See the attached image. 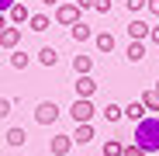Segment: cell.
I'll return each mask as SVG.
<instances>
[{
  "instance_id": "cell-1",
  "label": "cell",
  "mask_w": 159,
  "mask_h": 156,
  "mask_svg": "<svg viewBox=\"0 0 159 156\" xmlns=\"http://www.w3.org/2000/svg\"><path fill=\"white\" fill-rule=\"evenodd\" d=\"M131 142L142 146L145 153H156V149H159V115L135 121V139H131Z\"/></svg>"
},
{
  "instance_id": "cell-2",
  "label": "cell",
  "mask_w": 159,
  "mask_h": 156,
  "mask_svg": "<svg viewBox=\"0 0 159 156\" xmlns=\"http://www.w3.org/2000/svg\"><path fill=\"white\" fill-rule=\"evenodd\" d=\"M69 115H73L76 125H83V121H90V118L97 115V108L90 104V97H76V101H73V108H69Z\"/></svg>"
},
{
  "instance_id": "cell-3",
  "label": "cell",
  "mask_w": 159,
  "mask_h": 156,
  "mask_svg": "<svg viewBox=\"0 0 159 156\" xmlns=\"http://www.w3.org/2000/svg\"><path fill=\"white\" fill-rule=\"evenodd\" d=\"M59 118V108H56V101H42L38 108H35V121L38 125H52Z\"/></svg>"
},
{
  "instance_id": "cell-4",
  "label": "cell",
  "mask_w": 159,
  "mask_h": 156,
  "mask_svg": "<svg viewBox=\"0 0 159 156\" xmlns=\"http://www.w3.org/2000/svg\"><path fill=\"white\" fill-rule=\"evenodd\" d=\"M56 21L66 24V28L76 24V21H80V7H76V4H59V7H56Z\"/></svg>"
},
{
  "instance_id": "cell-5",
  "label": "cell",
  "mask_w": 159,
  "mask_h": 156,
  "mask_svg": "<svg viewBox=\"0 0 159 156\" xmlns=\"http://www.w3.org/2000/svg\"><path fill=\"white\" fill-rule=\"evenodd\" d=\"M93 90H97V80L90 73H80L76 76V97H93Z\"/></svg>"
},
{
  "instance_id": "cell-6",
  "label": "cell",
  "mask_w": 159,
  "mask_h": 156,
  "mask_svg": "<svg viewBox=\"0 0 159 156\" xmlns=\"http://www.w3.org/2000/svg\"><path fill=\"white\" fill-rule=\"evenodd\" d=\"M48 149H52V156H66V153L73 149V135H52Z\"/></svg>"
},
{
  "instance_id": "cell-7",
  "label": "cell",
  "mask_w": 159,
  "mask_h": 156,
  "mask_svg": "<svg viewBox=\"0 0 159 156\" xmlns=\"http://www.w3.org/2000/svg\"><path fill=\"white\" fill-rule=\"evenodd\" d=\"M0 45L14 52V49L21 45V28H4V31H0Z\"/></svg>"
},
{
  "instance_id": "cell-8",
  "label": "cell",
  "mask_w": 159,
  "mask_h": 156,
  "mask_svg": "<svg viewBox=\"0 0 159 156\" xmlns=\"http://www.w3.org/2000/svg\"><path fill=\"white\" fill-rule=\"evenodd\" d=\"M7 17H11V21L17 24V28H21V24H28V21H31V11L24 7V4H14V7L7 11Z\"/></svg>"
},
{
  "instance_id": "cell-9",
  "label": "cell",
  "mask_w": 159,
  "mask_h": 156,
  "mask_svg": "<svg viewBox=\"0 0 159 156\" xmlns=\"http://www.w3.org/2000/svg\"><path fill=\"white\" fill-rule=\"evenodd\" d=\"M69 35H73V42H90V38H93V31H90V24H83V21H76V24H69Z\"/></svg>"
},
{
  "instance_id": "cell-10",
  "label": "cell",
  "mask_w": 159,
  "mask_h": 156,
  "mask_svg": "<svg viewBox=\"0 0 159 156\" xmlns=\"http://www.w3.org/2000/svg\"><path fill=\"white\" fill-rule=\"evenodd\" d=\"M73 142H76V146H87V142H93V125H90V121L76 125V135H73Z\"/></svg>"
},
{
  "instance_id": "cell-11",
  "label": "cell",
  "mask_w": 159,
  "mask_h": 156,
  "mask_svg": "<svg viewBox=\"0 0 159 156\" xmlns=\"http://www.w3.org/2000/svg\"><path fill=\"white\" fill-rule=\"evenodd\" d=\"M93 45H97V52H114V35L111 31H97L93 35Z\"/></svg>"
},
{
  "instance_id": "cell-12",
  "label": "cell",
  "mask_w": 159,
  "mask_h": 156,
  "mask_svg": "<svg viewBox=\"0 0 159 156\" xmlns=\"http://www.w3.org/2000/svg\"><path fill=\"white\" fill-rule=\"evenodd\" d=\"M125 56H128L131 63H142V59H145V45H142L139 38H131V42H128V49H125Z\"/></svg>"
},
{
  "instance_id": "cell-13",
  "label": "cell",
  "mask_w": 159,
  "mask_h": 156,
  "mask_svg": "<svg viewBox=\"0 0 159 156\" xmlns=\"http://www.w3.org/2000/svg\"><path fill=\"white\" fill-rule=\"evenodd\" d=\"M149 28H152V24H145V21H139V17H135V21L128 24V35L142 42V38H149Z\"/></svg>"
},
{
  "instance_id": "cell-14",
  "label": "cell",
  "mask_w": 159,
  "mask_h": 156,
  "mask_svg": "<svg viewBox=\"0 0 159 156\" xmlns=\"http://www.w3.org/2000/svg\"><path fill=\"white\" fill-rule=\"evenodd\" d=\"M125 118H128V121H142V118H145V104H142V101H131L128 108H125Z\"/></svg>"
},
{
  "instance_id": "cell-15",
  "label": "cell",
  "mask_w": 159,
  "mask_h": 156,
  "mask_svg": "<svg viewBox=\"0 0 159 156\" xmlns=\"http://www.w3.org/2000/svg\"><path fill=\"white\" fill-rule=\"evenodd\" d=\"M38 63H42V66H56V63H59V52L52 49V45L38 49Z\"/></svg>"
},
{
  "instance_id": "cell-16",
  "label": "cell",
  "mask_w": 159,
  "mask_h": 156,
  "mask_svg": "<svg viewBox=\"0 0 159 156\" xmlns=\"http://www.w3.org/2000/svg\"><path fill=\"white\" fill-rule=\"evenodd\" d=\"M4 139H7V146H14V149L28 142V135H24V128H7V135H4Z\"/></svg>"
},
{
  "instance_id": "cell-17",
  "label": "cell",
  "mask_w": 159,
  "mask_h": 156,
  "mask_svg": "<svg viewBox=\"0 0 159 156\" xmlns=\"http://www.w3.org/2000/svg\"><path fill=\"white\" fill-rule=\"evenodd\" d=\"M73 69H76V76L80 73H90L93 69V56H73Z\"/></svg>"
},
{
  "instance_id": "cell-18",
  "label": "cell",
  "mask_w": 159,
  "mask_h": 156,
  "mask_svg": "<svg viewBox=\"0 0 159 156\" xmlns=\"http://www.w3.org/2000/svg\"><path fill=\"white\" fill-rule=\"evenodd\" d=\"M142 104H145V111H156V115H159V94H156V87H149V90L142 94Z\"/></svg>"
},
{
  "instance_id": "cell-19",
  "label": "cell",
  "mask_w": 159,
  "mask_h": 156,
  "mask_svg": "<svg viewBox=\"0 0 159 156\" xmlns=\"http://www.w3.org/2000/svg\"><path fill=\"white\" fill-rule=\"evenodd\" d=\"M104 118H107V121H121L125 118V108H121V104H104Z\"/></svg>"
},
{
  "instance_id": "cell-20",
  "label": "cell",
  "mask_w": 159,
  "mask_h": 156,
  "mask_svg": "<svg viewBox=\"0 0 159 156\" xmlns=\"http://www.w3.org/2000/svg\"><path fill=\"white\" fill-rule=\"evenodd\" d=\"M125 153V142L121 139H107V142H104V156H121Z\"/></svg>"
},
{
  "instance_id": "cell-21",
  "label": "cell",
  "mask_w": 159,
  "mask_h": 156,
  "mask_svg": "<svg viewBox=\"0 0 159 156\" xmlns=\"http://www.w3.org/2000/svg\"><path fill=\"white\" fill-rule=\"evenodd\" d=\"M28 28H31V31H45V28H48V14H31Z\"/></svg>"
},
{
  "instance_id": "cell-22",
  "label": "cell",
  "mask_w": 159,
  "mask_h": 156,
  "mask_svg": "<svg viewBox=\"0 0 159 156\" xmlns=\"http://www.w3.org/2000/svg\"><path fill=\"white\" fill-rule=\"evenodd\" d=\"M28 63H31V56H24V49H14V56H11V66H14V69H24Z\"/></svg>"
},
{
  "instance_id": "cell-23",
  "label": "cell",
  "mask_w": 159,
  "mask_h": 156,
  "mask_svg": "<svg viewBox=\"0 0 159 156\" xmlns=\"http://www.w3.org/2000/svg\"><path fill=\"white\" fill-rule=\"evenodd\" d=\"M121 156H149V153H145L142 146H135V142H131V146H125V153H121Z\"/></svg>"
},
{
  "instance_id": "cell-24",
  "label": "cell",
  "mask_w": 159,
  "mask_h": 156,
  "mask_svg": "<svg viewBox=\"0 0 159 156\" xmlns=\"http://www.w3.org/2000/svg\"><path fill=\"white\" fill-rule=\"evenodd\" d=\"M149 4V0H125V7H128V14H135V11H142Z\"/></svg>"
},
{
  "instance_id": "cell-25",
  "label": "cell",
  "mask_w": 159,
  "mask_h": 156,
  "mask_svg": "<svg viewBox=\"0 0 159 156\" xmlns=\"http://www.w3.org/2000/svg\"><path fill=\"white\" fill-rule=\"evenodd\" d=\"M11 108H14V101H7V97H0V118H7V115H11Z\"/></svg>"
},
{
  "instance_id": "cell-26",
  "label": "cell",
  "mask_w": 159,
  "mask_h": 156,
  "mask_svg": "<svg viewBox=\"0 0 159 156\" xmlns=\"http://www.w3.org/2000/svg\"><path fill=\"white\" fill-rule=\"evenodd\" d=\"M93 11H100V14H107V11H111V0H93Z\"/></svg>"
},
{
  "instance_id": "cell-27",
  "label": "cell",
  "mask_w": 159,
  "mask_h": 156,
  "mask_svg": "<svg viewBox=\"0 0 159 156\" xmlns=\"http://www.w3.org/2000/svg\"><path fill=\"white\" fill-rule=\"evenodd\" d=\"M149 42H152V45H159V28H149Z\"/></svg>"
},
{
  "instance_id": "cell-28",
  "label": "cell",
  "mask_w": 159,
  "mask_h": 156,
  "mask_svg": "<svg viewBox=\"0 0 159 156\" xmlns=\"http://www.w3.org/2000/svg\"><path fill=\"white\" fill-rule=\"evenodd\" d=\"M14 4H17V0H0V11H4V14H7V11L14 7Z\"/></svg>"
},
{
  "instance_id": "cell-29",
  "label": "cell",
  "mask_w": 159,
  "mask_h": 156,
  "mask_svg": "<svg viewBox=\"0 0 159 156\" xmlns=\"http://www.w3.org/2000/svg\"><path fill=\"white\" fill-rule=\"evenodd\" d=\"M145 7H149V11H152V14L159 17V0H149V4H145Z\"/></svg>"
},
{
  "instance_id": "cell-30",
  "label": "cell",
  "mask_w": 159,
  "mask_h": 156,
  "mask_svg": "<svg viewBox=\"0 0 159 156\" xmlns=\"http://www.w3.org/2000/svg\"><path fill=\"white\" fill-rule=\"evenodd\" d=\"M76 7H80V11H87V7H93V0H76Z\"/></svg>"
},
{
  "instance_id": "cell-31",
  "label": "cell",
  "mask_w": 159,
  "mask_h": 156,
  "mask_svg": "<svg viewBox=\"0 0 159 156\" xmlns=\"http://www.w3.org/2000/svg\"><path fill=\"white\" fill-rule=\"evenodd\" d=\"M4 28H7V14L0 11V31H4Z\"/></svg>"
},
{
  "instance_id": "cell-32",
  "label": "cell",
  "mask_w": 159,
  "mask_h": 156,
  "mask_svg": "<svg viewBox=\"0 0 159 156\" xmlns=\"http://www.w3.org/2000/svg\"><path fill=\"white\" fill-rule=\"evenodd\" d=\"M48 4H59V0H45V7H48Z\"/></svg>"
},
{
  "instance_id": "cell-33",
  "label": "cell",
  "mask_w": 159,
  "mask_h": 156,
  "mask_svg": "<svg viewBox=\"0 0 159 156\" xmlns=\"http://www.w3.org/2000/svg\"><path fill=\"white\" fill-rule=\"evenodd\" d=\"M156 94H159V83H156Z\"/></svg>"
}]
</instances>
